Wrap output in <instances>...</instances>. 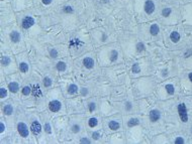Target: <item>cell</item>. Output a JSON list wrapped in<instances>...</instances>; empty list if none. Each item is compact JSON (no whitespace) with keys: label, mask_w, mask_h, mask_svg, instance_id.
I'll return each instance as SVG.
<instances>
[{"label":"cell","mask_w":192,"mask_h":144,"mask_svg":"<svg viewBox=\"0 0 192 144\" xmlns=\"http://www.w3.org/2000/svg\"><path fill=\"white\" fill-rule=\"evenodd\" d=\"M117 57H118V54H117V52H115V51H112V52H111V54H110V60H111V62H114V61H116Z\"/></svg>","instance_id":"484cf974"},{"label":"cell","mask_w":192,"mask_h":144,"mask_svg":"<svg viewBox=\"0 0 192 144\" xmlns=\"http://www.w3.org/2000/svg\"><path fill=\"white\" fill-rule=\"evenodd\" d=\"M52 85V80L49 78V77H46L44 79V87H50Z\"/></svg>","instance_id":"603a6c76"},{"label":"cell","mask_w":192,"mask_h":144,"mask_svg":"<svg viewBox=\"0 0 192 144\" xmlns=\"http://www.w3.org/2000/svg\"><path fill=\"white\" fill-rule=\"evenodd\" d=\"M19 70L22 72V73H26V72L28 71V65L26 63H20Z\"/></svg>","instance_id":"d6986e66"},{"label":"cell","mask_w":192,"mask_h":144,"mask_svg":"<svg viewBox=\"0 0 192 144\" xmlns=\"http://www.w3.org/2000/svg\"><path fill=\"white\" fill-rule=\"evenodd\" d=\"M178 113L180 116V119L182 120V122H187L188 121V115H187V109L186 105L184 103H181L178 105Z\"/></svg>","instance_id":"6da1fadb"},{"label":"cell","mask_w":192,"mask_h":144,"mask_svg":"<svg viewBox=\"0 0 192 144\" xmlns=\"http://www.w3.org/2000/svg\"><path fill=\"white\" fill-rule=\"evenodd\" d=\"M92 138L93 139H98L99 138V133L98 132H93L92 133Z\"/></svg>","instance_id":"d590c367"},{"label":"cell","mask_w":192,"mask_h":144,"mask_svg":"<svg viewBox=\"0 0 192 144\" xmlns=\"http://www.w3.org/2000/svg\"><path fill=\"white\" fill-rule=\"evenodd\" d=\"M44 130H46V132H48V133H51V132H52V128H51V125H50L49 123H46V124L44 125Z\"/></svg>","instance_id":"1f68e13d"},{"label":"cell","mask_w":192,"mask_h":144,"mask_svg":"<svg viewBox=\"0 0 192 144\" xmlns=\"http://www.w3.org/2000/svg\"><path fill=\"white\" fill-rule=\"evenodd\" d=\"M175 143H176V144H183V143H184V139H183L182 137H178V138H176Z\"/></svg>","instance_id":"d6a6232c"},{"label":"cell","mask_w":192,"mask_h":144,"mask_svg":"<svg viewBox=\"0 0 192 144\" xmlns=\"http://www.w3.org/2000/svg\"><path fill=\"white\" fill-rule=\"evenodd\" d=\"M95 108H96V105H95L94 103H90V104H89V111H90V112H93V111L95 110Z\"/></svg>","instance_id":"e575fe53"},{"label":"cell","mask_w":192,"mask_h":144,"mask_svg":"<svg viewBox=\"0 0 192 144\" xmlns=\"http://www.w3.org/2000/svg\"><path fill=\"white\" fill-rule=\"evenodd\" d=\"M166 90H167V92H168V94H170V95H173L174 94V86L173 85H171V84H168L167 86H166Z\"/></svg>","instance_id":"44dd1931"},{"label":"cell","mask_w":192,"mask_h":144,"mask_svg":"<svg viewBox=\"0 0 192 144\" xmlns=\"http://www.w3.org/2000/svg\"><path fill=\"white\" fill-rule=\"evenodd\" d=\"M78 92V87L76 86V85H71L70 87H69V89H68V93L69 94H71V95H73V94H75V93H77Z\"/></svg>","instance_id":"e0dca14e"},{"label":"cell","mask_w":192,"mask_h":144,"mask_svg":"<svg viewBox=\"0 0 192 144\" xmlns=\"http://www.w3.org/2000/svg\"><path fill=\"white\" fill-rule=\"evenodd\" d=\"M10 39L13 42H18L20 40V33L17 31H12L10 33Z\"/></svg>","instance_id":"30bf717a"},{"label":"cell","mask_w":192,"mask_h":144,"mask_svg":"<svg viewBox=\"0 0 192 144\" xmlns=\"http://www.w3.org/2000/svg\"><path fill=\"white\" fill-rule=\"evenodd\" d=\"M79 130H80V126L79 125H73L72 126V131H73L74 133H77V132H79Z\"/></svg>","instance_id":"4dcf8cb0"},{"label":"cell","mask_w":192,"mask_h":144,"mask_svg":"<svg viewBox=\"0 0 192 144\" xmlns=\"http://www.w3.org/2000/svg\"><path fill=\"white\" fill-rule=\"evenodd\" d=\"M155 10V4L152 0H147L146 3H145V11L148 14H152Z\"/></svg>","instance_id":"8992f818"},{"label":"cell","mask_w":192,"mask_h":144,"mask_svg":"<svg viewBox=\"0 0 192 144\" xmlns=\"http://www.w3.org/2000/svg\"><path fill=\"white\" fill-rule=\"evenodd\" d=\"M50 55H51V57H52V58H56V57L58 56V52H57L56 50H51Z\"/></svg>","instance_id":"836d02e7"},{"label":"cell","mask_w":192,"mask_h":144,"mask_svg":"<svg viewBox=\"0 0 192 144\" xmlns=\"http://www.w3.org/2000/svg\"><path fill=\"white\" fill-rule=\"evenodd\" d=\"M4 129H5V126H4V124L1 122V123H0V132L2 133V132L4 131Z\"/></svg>","instance_id":"f35d334b"},{"label":"cell","mask_w":192,"mask_h":144,"mask_svg":"<svg viewBox=\"0 0 192 144\" xmlns=\"http://www.w3.org/2000/svg\"><path fill=\"white\" fill-rule=\"evenodd\" d=\"M159 30H160V28H159V26H158L157 24H153V25L151 26V28H150V32H151L153 35H157V34L159 33Z\"/></svg>","instance_id":"5bb4252c"},{"label":"cell","mask_w":192,"mask_h":144,"mask_svg":"<svg viewBox=\"0 0 192 144\" xmlns=\"http://www.w3.org/2000/svg\"><path fill=\"white\" fill-rule=\"evenodd\" d=\"M32 94L34 96V97H38V96H42V91L38 85H32Z\"/></svg>","instance_id":"ba28073f"},{"label":"cell","mask_w":192,"mask_h":144,"mask_svg":"<svg viewBox=\"0 0 192 144\" xmlns=\"http://www.w3.org/2000/svg\"><path fill=\"white\" fill-rule=\"evenodd\" d=\"M170 13H171V9H170V8H165V9H163V11H162V14H163L164 16L170 15Z\"/></svg>","instance_id":"f1b7e54d"},{"label":"cell","mask_w":192,"mask_h":144,"mask_svg":"<svg viewBox=\"0 0 192 144\" xmlns=\"http://www.w3.org/2000/svg\"><path fill=\"white\" fill-rule=\"evenodd\" d=\"M3 112H4V114H6V115H11L12 112H13V107H12L11 105H6V106L4 107V109H3Z\"/></svg>","instance_id":"2e32d148"},{"label":"cell","mask_w":192,"mask_h":144,"mask_svg":"<svg viewBox=\"0 0 192 144\" xmlns=\"http://www.w3.org/2000/svg\"><path fill=\"white\" fill-rule=\"evenodd\" d=\"M161 117V113L158 110H152L150 112V120L152 122H157Z\"/></svg>","instance_id":"52a82bcc"},{"label":"cell","mask_w":192,"mask_h":144,"mask_svg":"<svg viewBox=\"0 0 192 144\" xmlns=\"http://www.w3.org/2000/svg\"><path fill=\"white\" fill-rule=\"evenodd\" d=\"M132 109V104L130 103H126V110L130 111Z\"/></svg>","instance_id":"8d00e7d4"},{"label":"cell","mask_w":192,"mask_h":144,"mask_svg":"<svg viewBox=\"0 0 192 144\" xmlns=\"http://www.w3.org/2000/svg\"><path fill=\"white\" fill-rule=\"evenodd\" d=\"M188 77H189V80H190V82H192V73H190Z\"/></svg>","instance_id":"b9f144b4"},{"label":"cell","mask_w":192,"mask_h":144,"mask_svg":"<svg viewBox=\"0 0 192 144\" xmlns=\"http://www.w3.org/2000/svg\"><path fill=\"white\" fill-rule=\"evenodd\" d=\"M83 65L85 66V68L87 69H92L94 66V61L91 58H85L83 60Z\"/></svg>","instance_id":"9c48e42d"},{"label":"cell","mask_w":192,"mask_h":144,"mask_svg":"<svg viewBox=\"0 0 192 144\" xmlns=\"http://www.w3.org/2000/svg\"><path fill=\"white\" fill-rule=\"evenodd\" d=\"M136 50H138V52H142V51H145V45H144V43H142V42L138 43V44H136Z\"/></svg>","instance_id":"4316f807"},{"label":"cell","mask_w":192,"mask_h":144,"mask_svg":"<svg viewBox=\"0 0 192 144\" xmlns=\"http://www.w3.org/2000/svg\"><path fill=\"white\" fill-rule=\"evenodd\" d=\"M140 71V69L138 65V64H134V65L132 66V72H134V73H138Z\"/></svg>","instance_id":"f546056e"},{"label":"cell","mask_w":192,"mask_h":144,"mask_svg":"<svg viewBox=\"0 0 192 144\" xmlns=\"http://www.w3.org/2000/svg\"><path fill=\"white\" fill-rule=\"evenodd\" d=\"M56 68H57V70H58L59 72H64V71L66 70L67 66H66V64H65L64 62H59V63L57 64Z\"/></svg>","instance_id":"9a60e30c"},{"label":"cell","mask_w":192,"mask_h":144,"mask_svg":"<svg viewBox=\"0 0 192 144\" xmlns=\"http://www.w3.org/2000/svg\"><path fill=\"white\" fill-rule=\"evenodd\" d=\"M86 93H87V90H86V89H82V94L85 95Z\"/></svg>","instance_id":"60d3db41"},{"label":"cell","mask_w":192,"mask_h":144,"mask_svg":"<svg viewBox=\"0 0 192 144\" xmlns=\"http://www.w3.org/2000/svg\"><path fill=\"white\" fill-rule=\"evenodd\" d=\"M138 123H140L138 119H136V118H132L130 121L128 122V125L130 127H134V126H136V125H138Z\"/></svg>","instance_id":"ac0fdd59"},{"label":"cell","mask_w":192,"mask_h":144,"mask_svg":"<svg viewBox=\"0 0 192 144\" xmlns=\"http://www.w3.org/2000/svg\"><path fill=\"white\" fill-rule=\"evenodd\" d=\"M1 64H2V66H8L10 64V59L8 57H3L2 61H1Z\"/></svg>","instance_id":"cb8c5ba5"},{"label":"cell","mask_w":192,"mask_h":144,"mask_svg":"<svg viewBox=\"0 0 192 144\" xmlns=\"http://www.w3.org/2000/svg\"><path fill=\"white\" fill-rule=\"evenodd\" d=\"M61 106H62L61 102H59V101H57V100H53V101H51L50 104H49V108H50V110H51L52 112H58V111L61 109Z\"/></svg>","instance_id":"277c9868"},{"label":"cell","mask_w":192,"mask_h":144,"mask_svg":"<svg viewBox=\"0 0 192 144\" xmlns=\"http://www.w3.org/2000/svg\"><path fill=\"white\" fill-rule=\"evenodd\" d=\"M8 90H10V92H12V93H16L19 90V86L16 82H11L8 85Z\"/></svg>","instance_id":"8fae6325"},{"label":"cell","mask_w":192,"mask_h":144,"mask_svg":"<svg viewBox=\"0 0 192 144\" xmlns=\"http://www.w3.org/2000/svg\"><path fill=\"white\" fill-rule=\"evenodd\" d=\"M108 127L111 129V130H117L119 128V123L116 122V121H110L108 123Z\"/></svg>","instance_id":"4fadbf2b"},{"label":"cell","mask_w":192,"mask_h":144,"mask_svg":"<svg viewBox=\"0 0 192 144\" xmlns=\"http://www.w3.org/2000/svg\"><path fill=\"white\" fill-rule=\"evenodd\" d=\"M34 24V19L32 16H26L22 20V27L24 29L30 28V26H32Z\"/></svg>","instance_id":"3957f363"},{"label":"cell","mask_w":192,"mask_h":144,"mask_svg":"<svg viewBox=\"0 0 192 144\" xmlns=\"http://www.w3.org/2000/svg\"><path fill=\"white\" fill-rule=\"evenodd\" d=\"M17 130H18V133L20 134V136H22V137H28V134H30V131H28V126H26L24 123H22V122L18 123V125H17Z\"/></svg>","instance_id":"7a4b0ae2"},{"label":"cell","mask_w":192,"mask_h":144,"mask_svg":"<svg viewBox=\"0 0 192 144\" xmlns=\"http://www.w3.org/2000/svg\"><path fill=\"white\" fill-rule=\"evenodd\" d=\"M88 124H89L90 127L93 128V127H95V126H97L98 121H97V119H96V118H90L89 121H88Z\"/></svg>","instance_id":"ffe728a7"},{"label":"cell","mask_w":192,"mask_h":144,"mask_svg":"<svg viewBox=\"0 0 192 144\" xmlns=\"http://www.w3.org/2000/svg\"><path fill=\"white\" fill-rule=\"evenodd\" d=\"M63 11L66 12V13H72L74 10H73V8H72L71 6H65L64 9H63Z\"/></svg>","instance_id":"83f0119b"},{"label":"cell","mask_w":192,"mask_h":144,"mask_svg":"<svg viewBox=\"0 0 192 144\" xmlns=\"http://www.w3.org/2000/svg\"><path fill=\"white\" fill-rule=\"evenodd\" d=\"M7 96V91L5 88H1L0 89V97H1V99H4L5 97Z\"/></svg>","instance_id":"d4e9b609"},{"label":"cell","mask_w":192,"mask_h":144,"mask_svg":"<svg viewBox=\"0 0 192 144\" xmlns=\"http://www.w3.org/2000/svg\"><path fill=\"white\" fill-rule=\"evenodd\" d=\"M81 142H82V143H89L90 141H89L88 139H86V138H83V139H81Z\"/></svg>","instance_id":"ab89813d"},{"label":"cell","mask_w":192,"mask_h":144,"mask_svg":"<svg viewBox=\"0 0 192 144\" xmlns=\"http://www.w3.org/2000/svg\"><path fill=\"white\" fill-rule=\"evenodd\" d=\"M30 93H32V88H30V87H24L22 89V94L24 96H28Z\"/></svg>","instance_id":"7402d4cb"},{"label":"cell","mask_w":192,"mask_h":144,"mask_svg":"<svg viewBox=\"0 0 192 144\" xmlns=\"http://www.w3.org/2000/svg\"><path fill=\"white\" fill-rule=\"evenodd\" d=\"M30 131L34 134V135H38L42 131V126L38 121H34L30 125Z\"/></svg>","instance_id":"5b68a950"},{"label":"cell","mask_w":192,"mask_h":144,"mask_svg":"<svg viewBox=\"0 0 192 144\" xmlns=\"http://www.w3.org/2000/svg\"><path fill=\"white\" fill-rule=\"evenodd\" d=\"M170 38H171V40H172L173 42H178L179 39H180V34H179L177 31H173V32L171 33V35H170Z\"/></svg>","instance_id":"7c38bea8"},{"label":"cell","mask_w":192,"mask_h":144,"mask_svg":"<svg viewBox=\"0 0 192 144\" xmlns=\"http://www.w3.org/2000/svg\"><path fill=\"white\" fill-rule=\"evenodd\" d=\"M52 1H53V0H42V3L46 4V5H49V4L52 3Z\"/></svg>","instance_id":"74e56055"}]
</instances>
